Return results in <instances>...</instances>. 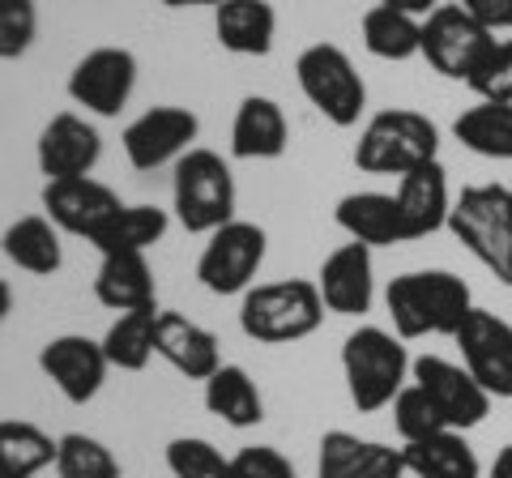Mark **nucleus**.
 I'll use <instances>...</instances> for the list:
<instances>
[{
  "label": "nucleus",
  "mask_w": 512,
  "mask_h": 478,
  "mask_svg": "<svg viewBox=\"0 0 512 478\" xmlns=\"http://www.w3.org/2000/svg\"><path fill=\"white\" fill-rule=\"evenodd\" d=\"M384 304L393 316V333L402 342L414 338H457L474 312L466 278L448 274V269H419V274H402L389 282Z\"/></svg>",
  "instance_id": "nucleus-1"
},
{
  "label": "nucleus",
  "mask_w": 512,
  "mask_h": 478,
  "mask_svg": "<svg viewBox=\"0 0 512 478\" xmlns=\"http://www.w3.org/2000/svg\"><path fill=\"white\" fill-rule=\"evenodd\" d=\"M410 355L397 333L359 325L355 333H346L342 342V376L346 393L355 402L359 414H376L384 406H393V397L410 385Z\"/></svg>",
  "instance_id": "nucleus-2"
},
{
  "label": "nucleus",
  "mask_w": 512,
  "mask_h": 478,
  "mask_svg": "<svg viewBox=\"0 0 512 478\" xmlns=\"http://www.w3.org/2000/svg\"><path fill=\"white\" fill-rule=\"evenodd\" d=\"M325 312L329 308L320 299V286L308 278L261 282L239 304V329H244V338L261 346H286L316 333L325 325Z\"/></svg>",
  "instance_id": "nucleus-3"
},
{
  "label": "nucleus",
  "mask_w": 512,
  "mask_h": 478,
  "mask_svg": "<svg viewBox=\"0 0 512 478\" xmlns=\"http://www.w3.org/2000/svg\"><path fill=\"white\" fill-rule=\"evenodd\" d=\"M436 158H440V129H436V120H427L423 111H414V107L376 111V116L363 124L359 146H355L359 171L397 175V180L423 163H436Z\"/></svg>",
  "instance_id": "nucleus-4"
},
{
  "label": "nucleus",
  "mask_w": 512,
  "mask_h": 478,
  "mask_svg": "<svg viewBox=\"0 0 512 478\" xmlns=\"http://www.w3.org/2000/svg\"><path fill=\"white\" fill-rule=\"evenodd\" d=\"M171 205L180 227L192 235H214L235 222V175L231 163L214 150L192 146L171 175Z\"/></svg>",
  "instance_id": "nucleus-5"
},
{
  "label": "nucleus",
  "mask_w": 512,
  "mask_h": 478,
  "mask_svg": "<svg viewBox=\"0 0 512 478\" xmlns=\"http://www.w3.org/2000/svg\"><path fill=\"white\" fill-rule=\"evenodd\" d=\"M448 231L461 239V248L487 269L491 278L512 286V227H508V188L500 184H470L453 197Z\"/></svg>",
  "instance_id": "nucleus-6"
},
{
  "label": "nucleus",
  "mask_w": 512,
  "mask_h": 478,
  "mask_svg": "<svg viewBox=\"0 0 512 478\" xmlns=\"http://www.w3.org/2000/svg\"><path fill=\"white\" fill-rule=\"evenodd\" d=\"M295 82L333 129H355L367 111V86L338 43H312L295 60Z\"/></svg>",
  "instance_id": "nucleus-7"
},
{
  "label": "nucleus",
  "mask_w": 512,
  "mask_h": 478,
  "mask_svg": "<svg viewBox=\"0 0 512 478\" xmlns=\"http://www.w3.org/2000/svg\"><path fill=\"white\" fill-rule=\"evenodd\" d=\"M265 244L269 239L256 222L235 218L227 227H218L210 235V244L201 248L197 282L210 295H248L265 265Z\"/></svg>",
  "instance_id": "nucleus-8"
},
{
  "label": "nucleus",
  "mask_w": 512,
  "mask_h": 478,
  "mask_svg": "<svg viewBox=\"0 0 512 478\" xmlns=\"http://www.w3.org/2000/svg\"><path fill=\"white\" fill-rule=\"evenodd\" d=\"M491 43L495 35L461 9V0L440 5L431 18H423V60L448 82H470L483 56L491 52Z\"/></svg>",
  "instance_id": "nucleus-9"
},
{
  "label": "nucleus",
  "mask_w": 512,
  "mask_h": 478,
  "mask_svg": "<svg viewBox=\"0 0 512 478\" xmlns=\"http://www.w3.org/2000/svg\"><path fill=\"white\" fill-rule=\"evenodd\" d=\"M137 90V56L128 47H94L69 73V99L94 116H120Z\"/></svg>",
  "instance_id": "nucleus-10"
},
{
  "label": "nucleus",
  "mask_w": 512,
  "mask_h": 478,
  "mask_svg": "<svg viewBox=\"0 0 512 478\" xmlns=\"http://www.w3.org/2000/svg\"><path fill=\"white\" fill-rule=\"evenodd\" d=\"M201 133V120L192 116L188 107H150L128 124L120 146L124 158L133 163V171H158L167 163H180V158L192 150V141Z\"/></svg>",
  "instance_id": "nucleus-11"
},
{
  "label": "nucleus",
  "mask_w": 512,
  "mask_h": 478,
  "mask_svg": "<svg viewBox=\"0 0 512 478\" xmlns=\"http://www.w3.org/2000/svg\"><path fill=\"white\" fill-rule=\"evenodd\" d=\"M410 380L436 402L448 432H470V427H478L491 414V393L478 385L461 363H448L440 355H423V359H414Z\"/></svg>",
  "instance_id": "nucleus-12"
},
{
  "label": "nucleus",
  "mask_w": 512,
  "mask_h": 478,
  "mask_svg": "<svg viewBox=\"0 0 512 478\" xmlns=\"http://www.w3.org/2000/svg\"><path fill=\"white\" fill-rule=\"evenodd\" d=\"M453 342L461 346V368L491 397H508L512 402V325L487 308H474Z\"/></svg>",
  "instance_id": "nucleus-13"
},
{
  "label": "nucleus",
  "mask_w": 512,
  "mask_h": 478,
  "mask_svg": "<svg viewBox=\"0 0 512 478\" xmlns=\"http://www.w3.org/2000/svg\"><path fill=\"white\" fill-rule=\"evenodd\" d=\"M39 368L60 389L64 402L86 406L99 397L111 363L103 355V342L86 338V333H60V338H52L39 350Z\"/></svg>",
  "instance_id": "nucleus-14"
},
{
  "label": "nucleus",
  "mask_w": 512,
  "mask_h": 478,
  "mask_svg": "<svg viewBox=\"0 0 512 478\" xmlns=\"http://www.w3.org/2000/svg\"><path fill=\"white\" fill-rule=\"evenodd\" d=\"M35 158H39V171L47 175V180H82V175H90L94 167H99L103 137L86 116L60 111V116H52L43 124Z\"/></svg>",
  "instance_id": "nucleus-15"
},
{
  "label": "nucleus",
  "mask_w": 512,
  "mask_h": 478,
  "mask_svg": "<svg viewBox=\"0 0 512 478\" xmlns=\"http://www.w3.org/2000/svg\"><path fill=\"white\" fill-rule=\"evenodd\" d=\"M120 197L111 193L107 184H99L94 175L82 180H47L43 184V214L56 222L64 235H82L86 244L94 239V231L120 210Z\"/></svg>",
  "instance_id": "nucleus-16"
},
{
  "label": "nucleus",
  "mask_w": 512,
  "mask_h": 478,
  "mask_svg": "<svg viewBox=\"0 0 512 478\" xmlns=\"http://www.w3.org/2000/svg\"><path fill=\"white\" fill-rule=\"evenodd\" d=\"M320 299H325L329 312L338 316H363L372 312L376 299V269H372V248L367 244H342L338 252H329L325 265L316 274Z\"/></svg>",
  "instance_id": "nucleus-17"
},
{
  "label": "nucleus",
  "mask_w": 512,
  "mask_h": 478,
  "mask_svg": "<svg viewBox=\"0 0 512 478\" xmlns=\"http://www.w3.org/2000/svg\"><path fill=\"white\" fill-rule=\"evenodd\" d=\"M397 210H402V235L410 239H427L440 227H448V210H453V193H448V171L444 163H423L406 171L397 180Z\"/></svg>",
  "instance_id": "nucleus-18"
},
{
  "label": "nucleus",
  "mask_w": 512,
  "mask_h": 478,
  "mask_svg": "<svg viewBox=\"0 0 512 478\" xmlns=\"http://www.w3.org/2000/svg\"><path fill=\"white\" fill-rule=\"evenodd\" d=\"M316 478H406L402 449L380 440H359L355 432H325L316 453Z\"/></svg>",
  "instance_id": "nucleus-19"
},
{
  "label": "nucleus",
  "mask_w": 512,
  "mask_h": 478,
  "mask_svg": "<svg viewBox=\"0 0 512 478\" xmlns=\"http://www.w3.org/2000/svg\"><path fill=\"white\" fill-rule=\"evenodd\" d=\"M154 350H158V359H167L188 380H210L222 368L218 338L210 329H201L197 321H188L184 312H158Z\"/></svg>",
  "instance_id": "nucleus-20"
},
{
  "label": "nucleus",
  "mask_w": 512,
  "mask_h": 478,
  "mask_svg": "<svg viewBox=\"0 0 512 478\" xmlns=\"http://www.w3.org/2000/svg\"><path fill=\"white\" fill-rule=\"evenodd\" d=\"M94 299L120 316L158 308V286L146 252H107L94 274Z\"/></svg>",
  "instance_id": "nucleus-21"
},
{
  "label": "nucleus",
  "mask_w": 512,
  "mask_h": 478,
  "mask_svg": "<svg viewBox=\"0 0 512 478\" xmlns=\"http://www.w3.org/2000/svg\"><path fill=\"white\" fill-rule=\"evenodd\" d=\"M286 146H291L286 111L265 94H248L231 124V154L248 158V163H265V158H282Z\"/></svg>",
  "instance_id": "nucleus-22"
},
{
  "label": "nucleus",
  "mask_w": 512,
  "mask_h": 478,
  "mask_svg": "<svg viewBox=\"0 0 512 478\" xmlns=\"http://www.w3.org/2000/svg\"><path fill=\"white\" fill-rule=\"evenodd\" d=\"M214 35L231 56H269L278 35V13L269 0H222L214 9Z\"/></svg>",
  "instance_id": "nucleus-23"
},
{
  "label": "nucleus",
  "mask_w": 512,
  "mask_h": 478,
  "mask_svg": "<svg viewBox=\"0 0 512 478\" xmlns=\"http://www.w3.org/2000/svg\"><path fill=\"white\" fill-rule=\"evenodd\" d=\"M338 227L355 239V244L367 248H393V244H406L402 235V210H397V197L393 193H346L338 201Z\"/></svg>",
  "instance_id": "nucleus-24"
},
{
  "label": "nucleus",
  "mask_w": 512,
  "mask_h": 478,
  "mask_svg": "<svg viewBox=\"0 0 512 478\" xmlns=\"http://www.w3.org/2000/svg\"><path fill=\"white\" fill-rule=\"evenodd\" d=\"M0 252L26 269L35 278H52L64 265V248H60V227L47 214H26L18 222H9L5 235H0Z\"/></svg>",
  "instance_id": "nucleus-25"
},
{
  "label": "nucleus",
  "mask_w": 512,
  "mask_h": 478,
  "mask_svg": "<svg viewBox=\"0 0 512 478\" xmlns=\"http://www.w3.org/2000/svg\"><path fill=\"white\" fill-rule=\"evenodd\" d=\"M402 461H406V474L414 478H483L478 453L461 432H436L427 440H410L402 444Z\"/></svg>",
  "instance_id": "nucleus-26"
},
{
  "label": "nucleus",
  "mask_w": 512,
  "mask_h": 478,
  "mask_svg": "<svg viewBox=\"0 0 512 478\" xmlns=\"http://www.w3.org/2000/svg\"><path fill=\"white\" fill-rule=\"evenodd\" d=\"M205 410L227 427L244 432V427H256L265 419V397L239 363H222V368L205 380Z\"/></svg>",
  "instance_id": "nucleus-27"
},
{
  "label": "nucleus",
  "mask_w": 512,
  "mask_h": 478,
  "mask_svg": "<svg viewBox=\"0 0 512 478\" xmlns=\"http://www.w3.org/2000/svg\"><path fill=\"white\" fill-rule=\"evenodd\" d=\"M60 440L26 419H0V478H35L56 466Z\"/></svg>",
  "instance_id": "nucleus-28"
},
{
  "label": "nucleus",
  "mask_w": 512,
  "mask_h": 478,
  "mask_svg": "<svg viewBox=\"0 0 512 478\" xmlns=\"http://www.w3.org/2000/svg\"><path fill=\"white\" fill-rule=\"evenodd\" d=\"M163 235H167V210H158V205H120L94 231L90 244L99 248V257H107V252H150Z\"/></svg>",
  "instance_id": "nucleus-29"
},
{
  "label": "nucleus",
  "mask_w": 512,
  "mask_h": 478,
  "mask_svg": "<svg viewBox=\"0 0 512 478\" xmlns=\"http://www.w3.org/2000/svg\"><path fill=\"white\" fill-rule=\"evenodd\" d=\"M363 47L376 60H393V65L410 56H423V18L372 5L363 13Z\"/></svg>",
  "instance_id": "nucleus-30"
},
{
  "label": "nucleus",
  "mask_w": 512,
  "mask_h": 478,
  "mask_svg": "<svg viewBox=\"0 0 512 478\" xmlns=\"http://www.w3.org/2000/svg\"><path fill=\"white\" fill-rule=\"evenodd\" d=\"M453 137L483 158H512V103H478L453 120Z\"/></svg>",
  "instance_id": "nucleus-31"
},
{
  "label": "nucleus",
  "mask_w": 512,
  "mask_h": 478,
  "mask_svg": "<svg viewBox=\"0 0 512 478\" xmlns=\"http://www.w3.org/2000/svg\"><path fill=\"white\" fill-rule=\"evenodd\" d=\"M154 329H158V308L150 312H124L103 338V355L111 368L120 372H141L158 355L154 350Z\"/></svg>",
  "instance_id": "nucleus-32"
},
{
  "label": "nucleus",
  "mask_w": 512,
  "mask_h": 478,
  "mask_svg": "<svg viewBox=\"0 0 512 478\" xmlns=\"http://www.w3.org/2000/svg\"><path fill=\"white\" fill-rule=\"evenodd\" d=\"M56 478H120V461L103 440H94L86 432H69L60 436Z\"/></svg>",
  "instance_id": "nucleus-33"
},
{
  "label": "nucleus",
  "mask_w": 512,
  "mask_h": 478,
  "mask_svg": "<svg viewBox=\"0 0 512 478\" xmlns=\"http://www.w3.org/2000/svg\"><path fill=\"white\" fill-rule=\"evenodd\" d=\"M167 470L175 478H231V457L205 436H175L167 444Z\"/></svg>",
  "instance_id": "nucleus-34"
},
{
  "label": "nucleus",
  "mask_w": 512,
  "mask_h": 478,
  "mask_svg": "<svg viewBox=\"0 0 512 478\" xmlns=\"http://www.w3.org/2000/svg\"><path fill=\"white\" fill-rule=\"evenodd\" d=\"M393 427H397V436H402L406 444L410 440H427V436H436V432H448L444 427V419H440V410H436V402L414 385L402 389L393 397Z\"/></svg>",
  "instance_id": "nucleus-35"
},
{
  "label": "nucleus",
  "mask_w": 512,
  "mask_h": 478,
  "mask_svg": "<svg viewBox=\"0 0 512 478\" xmlns=\"http://www.w3.org/2000/svg\"><path fill=\"white\" fill-rule=\"evenodd\" d=\"M39 35L35 0H0V60H22Z\"/></svg>",
  "instance_id": "nucleus-36"
},
{
  "label": "nucleus",
  "mask_w": 512,
  "mask_h": 478,
  "mask_svg": "<svg viewBox=\"0 0 512 478\" xmlns=\"http://www.w3.org/2000/svg\"><path fill=\"white\" fill-rule=\"evenodd\" d=\"M466 86L478 94V103H512V39L491 43V52Z\"/></svg>",
  "instance_id": "nucleus-37"
},
{
  "label": "nucleus",
  "mask_w": 512,
  "mask_h": 478,
  "mask_svg": "<svg viewBox=\"0 0 512 478\" xmlns=\"http://www.w3.org/2000/svg\"><path fill=\"white\" fill-rule=\"evenodd\" d=\"M231 478H299L291 457L274 444H248L231 457Z\"/></svg>",
  "instance_id": "nucleus-38"
},
{
  "label": "nucleus",
  "mask_w": 512,
  "mask_h": 478,
  "mask_svg": "<svg viewBox=\"0 0 512 478\" xmlns=\"http://www.w3.org/2000/svg\"><path fill=\"white\" fill-rule=\"evenodd\" d=\"M461 9H466L478 26H487L491 35L512 30V0H461Z\"/></svg>",
  "instance_id": "nucleus-39"
},
{
  "label": "nucleus",
  "mask_w": 512,
  "mask_h": 478,
  "mask_svg": "<svg viewBox=\"0 0 512 478\" xmlns=\"http://www.w3.org/2000/svg\"><path fill=\"white\" fill-rule=\"evenodd\" d=\"M384 9H397V13H410V18H431L440 9V0H376Z\"/></svg>",
  "instance_id": "nucleus-40"
},
{
  "label": "nucleus",
  "mask_w": 512,
  "mask_h": 478,
  "mask_svg": "<svg viewBox=\"0 0 512 478\" xmlns=\"http://www.w3.org/2000/svg\"><path fill=\"white\" fill-rule=\"evenodd\" d=\"M487 478H512V444H508V449L495 453V461H491Z\"/></svg>",
  "instance_id": "nucleus-41"
},
{
  "label": "nucleus",
  "mask_w": 512,
  "mask_h": 478,
  "mask_svg": "<svg viewBox=\"0 0 512 478\" xmlns=\"http://www.w3.org/2000/svg\"><path fill=\"white\" fill-rule=\"evenodd\" d=\"M158 5H167V9H192V5H222V0H158Z\"/></svg>",
  "instance_id": "nucleus-42"
},
{
  "label": "nucleus",
  "mask_w": 512,
  "mask_h": 478,
  "mask_svg": "<svg viewBox=\"0 0 512 478\" xmlns=\"http://www.w3.org/2000/svg\"><path fill=\"white\" fill-rule=\"evenodd\" d=\"M9 308H13V291H9V282L0 278V321L9 316Z\"/></svg>",
  "instance_id": "nucleus-43"
},
{
  "label": "nucleus",
  "mask_w": 512,
  "mask_h": 478,
  "mask_svg": "<svg viewBox=\"0 0 512 478\" xmlns=\"http://www.w3.org/2000/svg\"><path fill=\"white\" fill-rule=\"evenodd\" d=\"M508 227H512V188H508Z\"/></svg>",
  "instance_id": "nucleus-44"
}]
</instances>
